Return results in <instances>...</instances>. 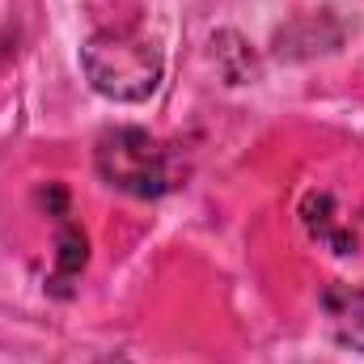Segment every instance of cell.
Returning <instances> with one entry per match:
<instances>
[{"instance_id":"6da1fadb","label":"cell","mask_w":364,"mask_h":364,"mask_svg":"<svg viewBox=\"0 0 364 364\" xmlns=\"http://www.w3.org/2000/svg\"><path fill=\"white\" fill-rule=\"evenodd\" d=\"M97 178L136 199H161L178 191L186 178V161L174 144L149 136L144 127H110L93 144Z\"/></svg>"},{"instance_id":"7a4b0ae2","label":"cell","mask_w":364,"mask_h":364,"mask_svg":"<svg viewBox=\"0 0 364 364\" xmlns=\"http://www.w3.org/2000/svg\"><path fill=\"white\" fill-rule=\"evenodd\" d=\"M81 68H85L90 85L102 97L144 102L161 85L166 60H161V51L149 38H140L132 30H97L81 47Z\"/></svg>"},{"instance_id":"3957f363","label":"cell","mask_w":364,"mask_h":364,"mask_svg":"<svg viewBox=\"0 0 364 364\" xmlns=\"http://www.w3.org/2000/svg\"><path fill=\"white\" fill-rule=\"evenodd\" d=\"M318 309L339 348L364 352V284H343V279L326 284L318 296Z\"/></svg>"},{"instance_id":"277c9868","label":"cell","mask_w":364,"mask_h":364,"mask_svg":"<svg viewBox=\"0 0 364 364\" xmlns=\"http://www.w3.org/2000/svg\"><path fill=\"white\" fill-rule=\"evenodd\" d=\"M301 216H305V229L318 237V242H326L335 255H356V233L339 220V212H335V199L326 195V191H314V195H305V203H301Z\"/></svg>"},{"instance_id":"5b68a950","label":"cell","mask_w":364,"mask_h":364,"mask_svg":"<svg viewBox=\"0 0 364 364\" xmlns=\"http://www.w3.org/2000/svg\"><path fill=\"white\" fill-rule=\"evenodd\" d=\"M55 216H60V237H55V275H51V288L64 296V292H68V284L81 275L85 259H90V242H85L81 225H73V220H68V212H64V208H60Z\"/></svg>"}]
</instances>
